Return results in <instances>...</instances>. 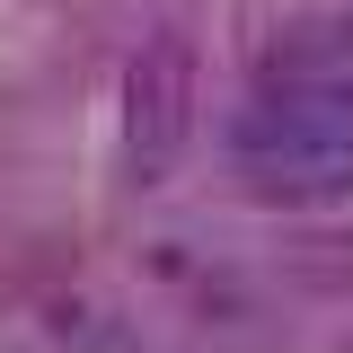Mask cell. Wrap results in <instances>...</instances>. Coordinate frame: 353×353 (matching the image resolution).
I'll use <instances>...</instances> for the list:
<instances>
[{
    "label": "cell",
    "mask_w": 353,
    "mask_h": 353,
    "mask_svg": "<svg viewBox=\"0 0 353 353\" xmlns=\"http://www.w3.org/2000/svg\"><path fill=\"white\" fill-rule=\"evenodd\" d=\"M230 159L265 203L353 194V18H301L256 53Z\"/></svg>",
    "instance_id": "obj_1"
},
{
    "label": "cell",
    "mask_w": 353,
    "mask_h": 353,
    "mask_svg": "<svg viewBox=\"0 0 353 353\" xmlns=\"http://www.w3.org/2000/svg\"><path fill=\"white\" fill-rule=\"evenodd\" d=\"M336 353H353V336H345V345H336Z\"/></svg>",
    "instance_id": "obj_3"
},
{
    "label": "cell",
    "mask_w": 353,
    "mask_h": 353,
    "mask_svg": "<svg viewBox=\"0 0 353 353\" xmlns=\"http://www.w3.org/2000/svg\"><path fill=\"white\" fill-rule=\"evenodd\" d=\"M194 115H203V53L159 27V36L132 44L124 62V159H132V185H168L185 141H194Z\"/></svg>",
    "instance_id": "obj_2"
}]
</instances>
